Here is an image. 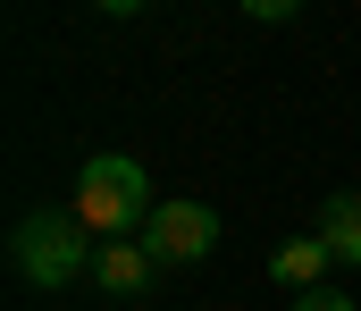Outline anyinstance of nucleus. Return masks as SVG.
Listing matches in <instances>:
<instances>
[{
	"label": "nucleus",
	"mask_w": 361,
	"mask_h": 311,
	"mask_svg": "<svg viewBox=\"0 0 361 311\" xmlns=\"http://www.w3.org/2000/svg\"><path fill=\"white\" fill-rule=\"evenodd\" d=\"M152 185H143V160H126V152H92L85 169H76V219H85L101 244H118V236H143V219H152Z\"/></svg>",
	"instance_id": "1"
},
{
	"label": "nucleus",
	"mask_w": 361,
	"mask_h": 311,
	"mask_svg": "<svg viewBox=\"0 0 361 311\" xmlns=\"http://www.w3.org/2000/svg\"><path fill=\"white\" fill-rule=\"evenodd\" d=\"M92 252H101V236L76 210H34V219L8 227V261H17L25 286H68L76 269H92Z\"/></svg>",
	"instance_id": "2"
},
{
	"label": "nucleus",
	"mask_w": 361,
	"mask_h": 311,
	"mask_svg": "<svg viewBox=\"0 0 361 311\" xmlns=\"http://www.w3.org/2000/svg\"><path fill=\"white\" fill-rule=\"evenodd\" d=\"M210 244H219V210L210 202H160L152 219H143V252H152L160 269L210 261Z\"/></svg>",
	"instance_id": "3"
},
{
	"label": "nucleus",
	"mask_w": 361,
	"mask_h": 311,
	"mask_svg": "<svg viewBox=\"0 0 361 311\" xmlns=\"http://www.w3.org/2000/svg\"><path fill=\"white\" fill-rule=\"evenodd\" d=\"M92 278H101V295H118V303H135V295H152V278H160V261L143 252V236H118V244H101V252H92Z\"/></svg>",
	"instance_id": "4"
},
{
	"label": "nucleus",
	"mask_w": 361,
	"mask_h": 311,
	"mask_svg": "<svg viewBox=\"0 0 361 311\" xmlns=\"http://www.w3.org/2000/svg\"><path fill=\"white\" fill-rule=\"evenodd\" d=\"M328 269H336L328 236H294V244H277V252H269V278H277V286H294V295L328 286Z\"/></svg>",
	"instance_id": "5"
},
{
	"label": "nucleus",
	"mask_w": 361,
	"mask_h": 311,
	"mask_svg": "<svg viewBox=\"0 0 361 311\" xmlns=\"http://www.w3.org/2000/svg\"><path fill=\"white\" fill-rule=\"evenodd\" d=\"M311 236H328L336 269H361V194H328V202H319V227H311Z\"/></svg>",
	"instance_id": "6"
},
{
	"label": "nucleus",
	"mask_w": 361,
	"mask_h": 311,
	"mask_svg": "<svg viewBox=\"0 0 361 311\" xmlns=\"http://www.w3.org/2000/svg\"><path fill=\"white\" fill-rule=\"evenodd\" d=\"M294 8H302V0H244V17H252V25H286Z\"/></svg>",
	"instance_id": "7"
},
{
	"label": "nucleus",
	"mask_w": 361,
	"mask_h": 311,
	"mask_svg": "<svg viewBox=\"0 0 361 311\" xmlns=\"http://www.w3.org/2000/svg\"><path fill=\"white\" fill-rule=\"evenodd\" d=\"M294 311H353V295H336V286H311V295H294Z\"/></svg>",
	"instance_id": "8"
},
{
	"label": "nucleus",
	"mask_w": 361,
	"mask_h": 311,
	"mask_svg": "<svg viewBox=\"0 0 361 311\" xmlns=\"http://www.w3.org/2000/svg\"><path fill=\"white\" fill-rule=\"evenodd\" d=\"M92 8H109V17H135V8H143V0H92Z\"/></svg>",
	"instance_id": "9"
}]
</instances>
